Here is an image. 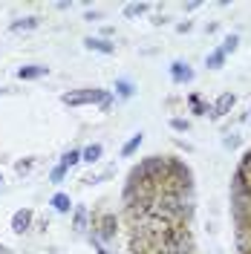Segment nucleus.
Listing matches in <instances>:
<instances>
[{
    "label": "nucleus",
    "instance_id": "f257e3e1",
    "mask_svg": "<svg viewBox=\"0 0 251 254\" xmlns=\"http://www.w3.org/2000/svg\"><path fill=\"white\" fill-rule=\"evenodd\" d=\"M107 98L104 90H75V93H66L61 95L63 104H69V107H81V104H101Z\"/></svg>",
    "mask_w": 251,
    "mask_h": 254
},
{
    "label": "nucleus",
    "instance_id": "f03ea898",
    "mask_svg": "<svg viewBox=\"0 0 251 254\" xmlns=\"http://www.w3.org/2000/svg\"><path fill=\"white\" fill-rule=\"evenodd\" d=\"M29 225H32V211H29V208H20V211H15V217H12V231L23 234Z\"/></svg>",
    "mask_w": 251,
    "mask_h": 254
},
{
    "label": "nucleus",
    "instance_id": "7ed1b4c3",
    "mask_svg": "<svg viewBox=\"0 0 251 254\" xmlns=\"http://www.w3.org/2000/svg\"><path fill=\"white\" fill-rule=\"evenodd\" d=\"M234 93H222L220 98H217V104H214V119H220V116H225V113L234 107Z\"/></svg>",
    "mask_w": 251,
    "mask_h": 254
},
{
    "label": "nucleus",
    "instance_id": "20e7f679",
    "mask_svg": "<svg viewBox=\"0 0 251 254\" xmlns=\"http://www.w3.org/2000/svg\"><path fill=\"white\" fill-rule=\"evenodd\" d=\"M171 75H173V81H176V84H182V81H190V78H193V72L188 69V64H182V61H176V64L171 66Z\"/></svg>",
    "mask_w": 251,
    "mask_h": 254
},
{
    "label": "nucleus",
    "instance_id": "39448f33",
    "mask_svg": "<svg viewBox=\"0 0 251 254\" xmlns=\"http://www.w3.org/2000/svg\"><path fill=\"white\" fill-rule=\"evenodd\" d=\"M47 72H49L47 66H20V69H17V78L35 81V78H41V75H47Z\"/></svg>",
    "mask_w": 251,
    "mask_h": 254
},
{
    "label": "nucleus",
    "instance_id": "423d86ee",
    "mask_svg": "<svg viewBox=\"0 0 251 254\" xmlns=\"http://www.w3.org/2000/svg\"><path fill=\"white\" fill-rule=\"evenodd\" d=\"M84 47H87V49H95V52H104V55H110L113 49H116L110 41H104V38H87V41H84Z\"/></svg>",
    "mask_w": 251,
    "mask_h": 254
},
{
    "label": "nucleus",
    "instance_id": "0eeeda50",
    "mask_svg": "<svg viewBox=\"0 0 251 254\" xmlns=\"http://www.w3.org/2000/svg\"><path fill=\"white\" fill-rule=\"evenodd\" d=\"M101 153H104V147H101V144H87V147L81 150V162H98Z\"/></svg>",
    "mask_w": 251,
    "mask_h": 254
},
{
    "label": "nucleus",
    "instance_id": "6e6552de",
    "mask_svg": "<svg viewBox=\"0 0 251 254\" xmlns=\"http://www.w3.org/2000/svg\"><path fill=\"white\" fill-rule=\"evenodd\" d=\"M52 205H55V211L66 214V211L72 208V202H69V196H66V193H55V196H52Z\"/></svg>",
    "mask_w": 251,
    "mask_h": 254
},
{
    "label": "nucleus",
    "instance_id": "1a4fd4ad",
    "mask_svg": "<svg viewBox=\"0 0 251 254\" xmlns=\"http://www.w3.org/2000/svg\"><path fill=\"white\" fill-rule=\"evenodd\" d=\"M41 23V17H23V20H15L12 23V32H20V29H35Z\"/></svg>",
    "mask_w": 251,
    "mask_h": 254
},
{
    "label": "nucleus",
    "instance_id": "9d476101",
    "mask_svg": "<svg viewBox=\"0 0 251 254\" xmlns=\"http://www.w3.org/2000/svg\"><path fill=\"white\" fill-rule=\"evenodd\" d=\"M141 139H144V136H141V133H136V136H133V139H130V142H127L125 147H122V156H133V153L139 150Z\"/></svg>",
    "mask_w": 251,
    "mask_h": 254
},
{
    "label": "nucleus",
    "instance_id": "9b49d317",
    "mask_svg": "<svg viewBox=\"0 0 251 254\" xmlns=\"http://www.w3.org/2000/svg\"><path fill=\"white\" fill-rule=\"evenodd\" d=\"M78 162H81V150H69V153H63V159H61V165L66 171H69L72 165H78Z\"/></svg>",
    "mask_w": 251,
    "mask_h": 254
},
{
    "label": "nucleus",
    "instance_id": "f8f14e48",
    "mask_svg": "<svg viewBox=\"0 0 251 254\" xmlns=\"http://www.w3.org/2000/svg\"><path fill=\"white\" fill-rule=\"evenodd\" d=\"M141 12H147L144 3H130V6L125 9V17H136V15H141Z\"/></svg>",
    "mask_w": 251,
    "mask_h": 254
},
{
    "label": "nucleus",
    "instance_id": "ddd939ff",
    "mask_svg": "<svg viewBox=\"0 0 251 254\" xmlns=\"http://www.w3.org/2000/svg\"><path fill=\"white\" fill-rule=\"evenodd\" d=\"M237 41H240V38H237V35H228V38H225V41H222V55H228V52H234L237 49Z\"/></svg>",
    "mask_w": 251,
    "mask_h": 254
},
{
    "label": "nucleus",
    "instance_id": "4468645a",
    "mask_svg": "<svg viewBox=\"0 0 251 254\" xmlns=\"http://www.w3.org/2000/svg\"><path fill=\"white\" fill-rule=\"evenodd\" d=\"M75 228L78 231L87 228V208H75Z\"/></svg>",
    "mask_w": 251,
    "mask_h": 254
},
{
    "label": "nucleus",
    "instance_id": "2eb2a0df",
    "mask_svg": "<svg viewBox=\"0 0 251 254\" xmlns=\"http://www.w3.org/2000/svg\"><path fill=\"white\" fill-rule=\"evenodd\" d=\"M116 90H119V95H125V98H130V95H133V87H130L127 81H119V84H116Z\"/></svg>",
    "mask_w": 251,
    "mask_h": 254
},
{
    "label": "nucleus",
    "instance_id": "dca6fc26",
    "mask_svg": "<svg viewBox=\"0 0 251 254\" xmlns=\"http://www.w3.org/2000/svg\"><path fill=\"white\" fill-rule=\"evenodd\" d=\"M222 58H225V55H222L220 49H217V52H211V55H208V66H220Z\"/></svg>",
    "mask_w": 251,
    "mask_h": 254
},
{
    "label": "nucleus",
    "instance_id": "f3484780",
    "mask_svg": "<svg viewBox=\"0 0 251 254\" xmlns=\"http://www.w3.org/2000/svg\"><path fill=\"white\" fill-rule=\"evenodd\" d=\"M171 127H173V130H179V133H182V130H188V122H185V119H173V122H171Z\"/></svg>",
    "mask_w": 251,
    "mask_h": 254
},
{
    "label": "nucleus",
    "instance_id": "a211bd4d",
    "mask_svg": "<svg viewBox=\"0 0 251 254\" xmlns=\"http://www.w3.org/2000/svg\"><path fill=\"white\" fill-rule=\"evenodd\" d=\"M63 174H66V168H63V165H58V168L52 171V182H61V179H63Z\"/></svg>",
    "mask_w": 251,
    "mask_h": 254
},
{
    "label": "nucleus",
    "instance_id": "6ab92c4d",
    "mask_svg": "<svg viewBox=\"0 0 251 254\" xmlns=\"http://www.w3.org/2000/svg\"><path fill=\"white\" fill-rule=\"evenodd\" d=\"M32 168V162H17V174H26Z\"/></svg>",
    "mask_w": 251,
    "mask_h": 254
},
{
    "label": "nucleus",
    "instance_id": "aec40b11",
    "mask_svg": "<svg viewBox=\"0 0 251 254\" xmlns=\"http://www.w3.org/2000/svg\"><path fill=\"white\" fill-rule=\"evenodd\" d=\"M0 182H3V176H0Z\"/></svg>",
    "mask_w": 251,
    "mask_h": 254
}]
</instances>
